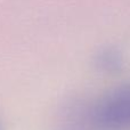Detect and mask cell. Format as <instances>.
<instances>
[{
    "instance_id": "cell-1",
    "label": "cell",
    "mask_w": 130,
    "mask_h": 130,
    "mask_svg": "<svg viewBox=\"0 0 130 130\" xmlns=\"http://www.w3.org/2000/svg\"><path fill=\"white\" fill-rule=\"evenodd\" d=\"M89 130H130V81L86 104Z\"/></svg>"
},
{
    "instance_id": "cell-2",
    "label": "cell",
    "mask_w": 130,
    "mask_h": 130,
    "mask_svg": "<svg viewBox=\"0 0 130 130\" xmlns=\"http://www.w3.org/2000/svg\"><path fill=\"white\" fill-rule=\"evenodd\" d=\"M94 63L97 70L106 74H114L120 72L126 64L123 52L117 46H104L96 53Z\"/></svg>"
}]
</instances>
